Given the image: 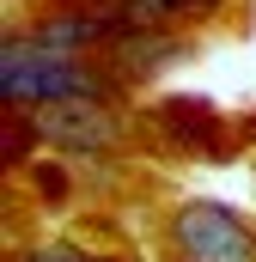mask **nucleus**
Wrapping results in <instances>:
<instances>
[{
  "label": "nucleus",
  "mask_w": 256,
  "mask_h": 262,
  "mask_svg": "<svg viewBox=\"0 0 256 262\" xmlns=\"http://www.w3.org/2000/svg\"><path fill=\"white\" fill-rule=\"evenodd\" d=\"M146 12H177V6H201V0H140Z\"/></svg>",
  "instance_id": "obj_3"
},
{
  "label": "nucleus",
  "mask_w": 256,
  "mask_h": 262,
  "mask_svg": "<svg viewBox=\"0 0 256 262\" xmlns=\"http://www.w3.org/2000/svg\"><path fill=\"white\" fill-rule=\"evenodd\" d=\"M177 238H183L189 256H256V238L226 207H189L177 220Z\"/></svg>",
  "instance_id": "obj_1"
},
{
  "label": "nucleus",
  "mask_w": 256,
  "mask_h": 262,
  "mask_svg": "<svg viewBox=\"0 0 256 262\" xmlns=\"http://www.w3.org/2000/svg\"><path fill=\"white\" fill-rule=\"evenodd\" d=\"M6 98H55V92H86V79L67 61H49L43 49H6V73H0Z\"/></svg>",
  "instance_id": "obj_2"
}]
</instances>
